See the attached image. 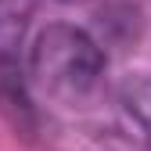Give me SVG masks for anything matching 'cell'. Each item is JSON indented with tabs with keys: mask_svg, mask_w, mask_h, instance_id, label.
<instances>
[{
	"mask_svg": "<svg viewBox=\"0 0 151 151\" xmlns=\"http://www.w3.org/2000/svg\"><path fill=\"white\" fill-rule=\"evenodd\" d=\"M29 83L58 104H86L104 83V47L79 25L50 22L29 47Z\"/></svg>",
	"mask_w": 151,
	"mask_h": 151,
	"instance_id": "1",
	"label": "cell"
},
{
	"mask_svg": "<svg viewBox=\"0 0 151 151\" xmlns=\"http://www.w3.org/2000/svg\"><path fill=\"white\" fill-rule=\"evenodd\" d=\"M119 104L129 122L151 140V76H129L119 90Z\"/></svg>",
	"mask_w": 151,
	"mask_h": 151,
	"instance_id": "3",
	"label": "cell"
},
{
	"mask_svg": "<svg viewBox=\"0 0 151 151\" xmlns=\"http://www.w3.org/2000/svg\"><path fill=\"white\" fill-rule=\"evenodd\" d=\"M40 0H0V58H14Z\"/></svg>",
	"mask_w": 151,
	"mask_h": 151,
	"instance_id": "2",
	"label": "cell"
},
{
	"mask_svg": "<svg viewBox=\"0 0 151 151\" xmlns=\"http://www.w3.org/2000/svg\"><path fill=\"white\" fill-rule=\"evenodd\" d=\"M58 4H83V0H58Z\"/></svg>",
	"mask_w": 151,
	"mask_h": 151,
	"instance_id": "4",
	"label": "cell"
}]
</instances>
